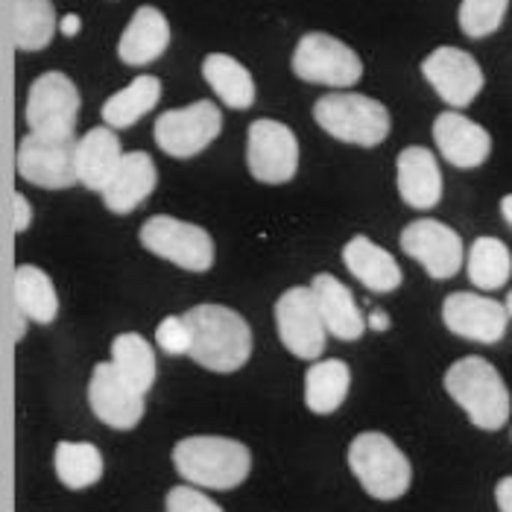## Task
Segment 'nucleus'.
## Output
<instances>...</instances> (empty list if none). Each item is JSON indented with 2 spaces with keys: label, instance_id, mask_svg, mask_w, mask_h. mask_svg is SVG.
<instances>
[{
  "label": "nucleus",
  "instance_id": "1",
  "mask_svg": "<svg viewBox=\"0 0 512 512\" xmlns=\"http://www.w3.org/2000/svg\"><path fill=\"white\" fill-rule=\"evenodd\" d=\"M191 334L188 355L211 372H237L252 355L246 319L226 305H197L182 316Z\"/></svg>",
  "mask_w": 512,
  "mask_h": 512
},
{
  "label": "nucleus",
  "instance_id": "2",
  "mask_svg": "<svg viewBox=\"0 0 512 512\" xmlns=\"http://www.w3.org/2000/svg\"><path fill=\"white\" fill-rule=\"evenodd\" d=\"M445 390L480 431H501L510 422V390L498 369L483 357H460L451 363L445 372Z\"/></svg>",
  "mask_w": 512,
  "mask_h": 512
},
{
  "label": "nucleus",
  "instance_id": "3",
  "mask_svg": "<svg viewBox=\"0 0 512 512\" xmlns=\"http://www.w3.org/2000/svg\"><path fill=\"white\" fill-rule=\"evenodd\" d=\"M173 466L202 489H235L252 472V454L229 436H188L173 448Z\"/></svg>",
  "mask_w": 512,
  "mask_h": 512
},
{
  "label": "nucleus",
  "instance_id": "4",
  "mask_svg": "<svg viewBox=\"0 0 512 512\" xmlns=\"http://www.w3.org/2000/svg\"><path fill=\"white\" fill-rule=\"evenodd\" d=\"M349 469L355 472L360 486L378 501L401 498L413 480V469H410V460L404 457V451L390 436L378 434V431H366L352 439Z\"/></svg>",
  "mask_w": 512,
  "mask_h": 512
},
{
  "label": "nucleus",
  "instance_id": "5",
  "mask_svg": "<svg viewBox=\"0 0 512 512\" xmlns=\"http://www.w3.org/2000/svg\"><path fill=\"white\" fill-rule=\"evenodd\" d=\"M316 123L337 141L378 147L390 135V112L366 94H325L314 106Z\"/></svg>",
  "mask_w": 512,
  "mask_h": 512
},
{
  "label": "nucleus",
  "instance_id": "6",
  "mask_svg": "<svg viewBox=\"0 0 512 512\" xmlns=\"http://www.w3.org/2000/svg\"><path fill=\"white\" fill-rule=\"evenodd\" d=\"M141 243L153 255L191 270V273H205L214 264V240L211 235L185 220H176L170 214H156L141 226Z\"/></svg>",
  "mask_w": 512,
  "mask_h": 512
},
{
  "label": "nucleus",
  "instance_id": "7",
  "mask_svg": "<svg viewBox=\"0 0 512 512\" xmlns=\"http://www.w3.org/2000/svg\"><path fill=\"white\" fill-rule=\"evenodd\" d=\"M79 115V91L62 71H47L30 85L27 123L41 138H74Z\"/></svg>",
  "mask_w": 512,
  "mask_h": 512
},
{
  "label": "nucleus",
  "instance_id": "8",
  "mask_svg": "<svg viewBox=\"0 0 512 512\" xmlns=\"http://www.w3.org/2000/svg\"><path fill=\"white\" fill-rule=\"evenodd\" d=\"M293 71L305 82L349 88L363 77V62L355 50L340 39H334L328 33H308L296 44Z\"/></svg>",
  "mask_w": 512,
  "mask_h": 512
},
{
  "label": "nucleus",
  "instance_id": "9",
  "mask_svg": "<svg viewBox=\"0 0 512 512\" xmlns=\"http://www.w3.org/2000/svg\"><path fill=\"white\" fill-rule=\"evenodd\" d=\"M246 164L258 182H290L299 167V141L293 129L270 118L255 120L246 135Z\"/></svg>",
  "mask_w": 512,
  "mask_h": 512
},
{
  "label": "nucleus",
  "instance_id": "10",
  "mask_svg": "<svg viewBox=\"0 0 512 512\" xmlns=\"http://www.w3.org/2000/svg\"><path fill=\"white\" fill-rule=\"evenodd\" d=\"M223 129V115L211 100H199L185 109H170L156 120V144L173 158H191L202 153Z\"/></svg>",
  "mask_w": 512,
  "mask_h": 512
},
{
  "label": "nucleus",
  "instance_id": "11",
  "mask_svg": "<svg viewBox=\"0 0 512 512\" xmlns=\"http://www.w3.org/2000/svg\"><path fill=\"white\" fill-rule=\"evenodd\" d=\"M401 249L419 261L425 267V273L434 281H445L454 278L463 267L466 249H463V237L457 235L451 226L422 217L413 220L404 232H401Z\"/></svg>",
  "mask_w": 512,
  "mask_h": 512
},
{
  "label": "nucleus",
  "instance_id": "12",
  "mask_svg": "<svg viewBox=\"0 0 512 512\" xmlns=\"http://www.w3.org/2000/svg\"><path fill=\"white\" fill-rule=\"evenodd\" d=\"M18 173L39 188H71L77 182V141L27 135L18 147Z\"/></svg>",
  "mask_w": 512,
  "mask_h": 512
},
{
  "label": "nucleus",
  "instance_id": "13",
  "mask_svg": "<svg viewBox=\"0 0 512 512\" xmlns=\"http://www.w3.org/2000/svg\"><path fill=\"white\" fill-rule=\"evenodd\" d=\"M276 325L287 352L302 360H316L325 352V325L316 311L311 287H290L276 302Z\"/></svg>",
  "mask_w": 512,
  "mask_h": 512
},
{
  "label": "nucleus",
  "instance_id": "14",
  "mask_svg": "<svg viewBox=\"0 0 512 512\" xmlns=\"http://www.w3.org/2000/svg\"><path fill=\"white\" fill-rule=\"evenodd\" d=\"M442 322L448 331H454L457 337H466L474 343H498L507 334V322L510 314L501 302L486 299L480 293H451L442 302Z\"/></svg>",
  "mask_w": 512,
  "mask_h": 512
},
{
  "label": "nucleus",
  "instance_id": "15",
  "mask_svg": "<svg viewBox=\"0 0 512 512\" xmlns=\"http://www.w3.org/2000/svg\"><path fill=\"white\" fill-rule=\"evenodd\" d=\"M88 401L94 416L115 431H132L144 419V393H138L112 363L94 366Z\"/></svg>",
  "mask_w": 512,
  "mask_h": 512
},
{
  "label": "nucleus",
  "instance_id": "16",
  "mask_svg": "<svg viewBox=\"0 0 512 512\" xmlns=\"http://www.w3.org/2000/svg\"><path fill=\"white\" fill-rule=\"evenodd\" d=\"M422 74L454 109H466L483 88V71L472 53L460 47H436L422 62Z\"/></svg>",
  "mask_w": 512,
  "mask_h": 512
},
{
  "label": "nucleus",
  "instance_id": "17",
  "mask_svg": "<svg viewBox=\"0 0 512 512\" xmlns=\"http://www.w3.org/2000/svg\"><path fill=\"white\" fill-rule=\"evenodd\" d=\"M434 141L442 158L448 164L460 167V170L480 167L489 158V153H492V135L480 123L463 118L460 112L436 115Z\"/></svg>",
  "mask_w": 512,
  "mask_h": 512
},
{
  "label": "nucleus",
  "instance_id": "18",
  "mask_svg": "<svg viewBox=\"0 0 512 512\" xmlns=\"http://www.w3.org/2000/svg\"><path fill=\"white\" fill-rule=\"evenodd\" d=\"M311 293H314L316 311L322 316V325L328 334H334L337 340H360L366 331V316L360 314L352 290L334 278L331 273H319L311 281Z\"/></svg>",
  "mask_w": 512,
  "mask_h": 512
},
{
  "label": "nucleus",
  "instance_id": "19",
  "mask_svg": "<svg viewBox=\"0 0 512 512\" xmlns=\"http://www.w3.org/2000/svg\"><path fill=\"white\" fill-rule=\"evenodd\" d=\"M156 182L158 170L156 164H153V158L147 156V153H141V150L123 153L115 173H112V179L103 188V202L115 214H129L132 208H138L144 199L156 191Z\"/></svg>",
  "mask_w": 512,
  "mask_h": 512
},
{
  "label": "nucleus",
  "instance_id": "20",
  "mask_svg": "<svg viewBox=\"0 0 512 512\" xmlns=\"http://www.w3.org/2000/svg\"><path fill=\"white\" fill-rule=\"evenodd\" d=\"M398 194L416 208L428 211L442 199V170L428 147H407L398 156Z\"/></svg>",
  "mask_w": 512,
  "mask_h": 512
},
{
  "label": "nucleus",
  "instance_id": "21",
  "mask_svg": "<svg viewBox=\"0 0 512 512\" xmlns=\"http://www.w3.org/2000/svg\"><path fill=\"white\" fill-rule=\"evenodd\" d=\"M343 264L372 293H393L404 278L393 255L366 235H355L343 246Z\"/></svg>",
  "mask_w": 512,
  "mask_h": 512
},
{
  "label": "nucleus",
  "instance_id": "22",
  "mask_svg": "<svg viewBox=\"0 0 512 512\" xmlns=\"http://www.w3.org/2000/svg\"><path fill=\"white\" fill-rule=\"evenodd\" d=\"M170 44V24L156 6H141L126 24L118 44V56L126 65H150Z\"/></svg>",
  "mask_w": 512,
  "mask_h": 512
},
{
  "label": "nucleus",
  "instance_id": "23",
  "mask_svg": "<svg viewBox=\"0 0 512 512\" xmlns=\"http://www.w3.org/2000/svg\"><path fill=\"white\" fill-rule=\"evenodd\" d=\"M123 158L120 138L109 126H97L77 141V182L91 191H103Z\"/></svg>",
  "mask_w": 512,
  "mask_h": 512
},
{
  "label": "nucleus",
  "instance_id": "24",
  "mask_svg": "<svg viewBox=\"0 0 512 512\" xmlns=\"http://www.w3.org/2000/svg\"><path fill=\"white\" fill-rule=\"evenodd\" d=\"M12 293H15L18 314L33 319V322L50 325L59 314V296H56L53 281L47 278L44 270L33 267V264H24V267L15 270Z\"/></svg>",
  "mask_w": 512,
  "mask_h": 512
},
{
  "label": "nucleus",
  "instance_id": "25",
  "mask_svg": "<svg viewBox=\"0 0 512 512\" xmlns=\"http://www.w3.org/2000/svg\"><path fill=\"white\" fill-rule=\"evenodd\" d=\"M352 387V372L343 360H319L305 375V404L311 413H334Z\"/></svg>",
  "mask_w": 512,
  "mask_h": 512
},
{
  "label": "nucleus",
  "instance_id": "26",
  "mask_svg": "<svg viewBox=\"0 0 512 512\" xmlns=\"http://www.w3.org/2000/svg\"><path fill=\"white\" fill-rule=\"evenodd\" d=\"M202 77L229 109H249L255 103V82L249 77V71L226 53L205 56Z\"/></svg>",
  "mask_w": 512,
  "mask_h": 512
},
{
  "label": "nucleus",
  "instance_id": "27",
  "mask_svg": "<svg viewBox=\"0 0 512 512\" xmlns=\"http://www.w3.org/2000/svg\"><path fill=\"white\" fill-rule=\"evenodd\" d=\"M158 100H161V82H158V77H150V74L135 77L126 88H120L118 94H112L103 103V120L112 129H126V126L138 123L147 112H153Z\"/></svg>",
  "mask_w": 512,
  "mask_h": 512
},
{
  "label": "nucleus",
  "instance_id": "28",
  "mask_svg": "<svg viewBox=\"0 0 512 512\" xmlns=\"http://www.w3.org/2000/svg\"><path fill=\"white\" fill-rule=\"evenodd\" d=\"M112 366L118 369L120 375H123L138 393L147 395L153 390V384H156V352H153V346H150L141 334H135V331L118 334V337H115V343H112Z\"/></svg>",
  "mask_w": 512,
  "mask_h": 512
},
{
  "label": "nucleus",
  "instance_id": "29",
  "mask_svg": "<svg viewBox=\"0 0 512 512\" xmlns=\"http://www.w3.org/2000/svg\"><path fill=\"white\" fill-rule=\"evenodd\" d=\"M512 276V255L504 240L477 237L469 249V278L480 290H501Z\"/></svg>",
  "mask_w": 512,
  "mask_h": 512
},
{
  "label": "nucleus",
  "instance_id": "30",
  "mask_svg": "<svg viewBox=\"0 0 512 512\" xmlns=\"http://www.w3.org/2000/svg\"><path fill=\"white\" fill-rule=\"evenodd\" d=\"M53 463L68 489H88L103 477V454L91 442H59Z\"/></svg>",
  "mask_w": 512,
  "mask_h": 512
},
{
  "label": "nucleus",
  "instance_id": "31",
  "mask_svg": "<svg viewBox=\"0 0 512 512\" xmlns=\"http://www.w3.org/2000/svg\"><path fill=\"white\" fill-rule=\"evenodd\" d=\"M56 33V12L50 0H15L12 36L21 50H44Z\"/></svg>",
  "mask_w": 512,
  "mask_h": 512
},
{
  "label": "nucleus",
  "instance_id": "32",
  "mask_svg": "<svg viewBox=\"0 0 512 512\" xmlns=\"http://www.w3.org/2000/svg\"><path fill=\"white\" fill-rule=\"evenodd\" d=\"M510 0H463L460 3V30L469 39L492 36L507 15Z\"/></svg>",
  "mask_w": 512,
  "mask_h": 512
},
{
  "label": "nucleus",
  "instance_id": "33",
  "mask_svg": "<svg viewBox=\"0 0 512 512\" xmlns=\"http://www.w3.org/2000/svg\"><path fill=\"white\" fill-rule=\"evenodd\" d=\"M156 343L167 355H188L191 334H188L185 319L182 316H164L156 328Z\"/></svg>",
  "mask_w": 512,
  "mask_h": 512
},
{
  "label": "nucleus",
  "instance_id": "34",
  "mask_svg": "<svg viewBox=\"0 0 512 512\" xmlns=\"http://www.w3.org/2000/svg\"><path fill=\"white\" fill-rule=\"evenodd\" d=\"M167 512H223L194 486H173L167 492Z\"/></svg>",
  "mask_w": 512,
  "mask_h": 512
},
{
  "label": "nucleus",
  "instance_id": "35",
  "mask_svg": "<svg viewBox=\"0 0 512 512\" xmlns=\"http://www.w3.org/2000/svg\"><path fill=\"white\" fill-rule=\"evenodd\" d=\"M12 205H15V214H12V226H15V232H27V229H30V220H33L30 199L24 197V194H15V197H12Z\"/></svg>",
  "mask_w": 512,
  "mask_h": 512
},
{
  "label": "nucleus",
  "instance_id": "36",
  "mask_svg": "<svg viewBox=\"0 0 512 512\" xmlns=\"http://www.w3.org/2000/svg\"><path fill=\"white\" fill-rule=\"evenodd\" d=\"M495 501H498V510L512 512V477H501L498 486H495Z\"/></svg>",
  "mask_w": 512,
  "mask_h": 512
},
{
  "label": "nucleus",
  "instance_id": "37",
  "mask_svg": "<svg viewBox=\"0 0 512 512\" xmlns=\"http://www.w3.org/2000/svg\"><path fill=\"white\" fill-rule=\"evenodd\" d=\"M366 325H372L375 331H387L390 328V316L384 314V311H372L369 319H366Z\"/></svg>",
  "mask_w": 512,
  "mask_h": 512
},
{
  "label": "nucleus",
  "instance_id": "38",
  "mask_svg": "<svg viewBox=\"0 0 512 512\" xmlns=\"http://www.w3.org/2000/svg\"><path fill=\"white\" fill-rule=\"evenodd\" d=\"M77 30H79L77 15H65V21H62V33H65V36H74Z\"/></svg>",
  "mask_w": 512,
  "mask_h": 512
},
{
  "label": "nucleus",
  "instance_id": "39",
  "mask_svg": "<svg viewBox=\"0 0 512 512\" xmlns=\"http://www.w3.org/2000/svg\"><path fill=\"white\" fill-rule=\"evenodd\" d=\"M501 214H504V220L512 226V194H507V197L501 199Z\"/></svg>",
  "mask_w": 512,
  "mask_h": 512
},
{
  "label": "nucleus",
  "instance_id": "40",
  "mask_svg": "<svg viewBox=\"0 0 512 512\" xmlns=\"http://www.w3.org/2000/svg\"><path fill=\"white\" fill-rule=\"evenodd\" d=\"M504 308H507V314L512 316V290H510V296H507V305H504Z\"/></svg>",
  "mask_w": 512,
  "mask_h": 512
}]
</instances>
